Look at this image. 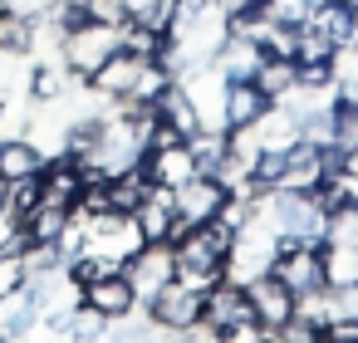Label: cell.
Segmentation results:
<instances>
[{
	"mask_svg": "<svg viewBox=\"0 0 358 343\" xmlns=\"http://www.w3.org/2000/svg\"><path fill=\"white\" fill-rule=\"evenodd\" d=\"M128 25V20H123ZM123 25H103V20H84V25H74V30H64L59 35V64L74 74V79H89L113 50H123Z\"/></svg>",
	"mask_w": 358,
	"mask_h": 343,
	"instance_id": "6da1fadb",
	"label": "cell"
},
{
	"mask_svg": "<svg viewBox=\"0 0 358 343\" xmlns=\"http://www.w3.org/2000/svg\"><path fill=\"white\" fill-rule=\"evenodd\" d=\"M138 167L148 172L152 187H182L187 177H196V157H192L187 138H172V133H162V128L152 133V143H148V152H143Z\"/></svg>",
	"mask_w": 358,
	"mask_h": 343,
	"instance_id": "7a4b0ae2",
	"label": "cell"
},
{
	"mask_svg": "<svg viewBox=\"0 0 358 343\" xmlns=\"http://www.w3.org/2000/svg\"><path fill=\"white\" fill-rule=\"evenodd\" d=\"M245 319H255V314H250V299H245V284L231 279V275H221V279L201 294V328H206L211 338H226V333L241 328Z\"/></svg>",
	"mask_w": 358,
	"mask_h": 343,
	"instance_id": "3957f363",
	"label": "cell"
},
{
	"mask_svg": "<svg viewBox=\"0 0 358 343\" xmlns=\"http://www.w3.org/2000/svg\"><path fill=\"white\" fill-rule=\"evenodd\" d=\"M143 309H148V319L162 333H192L201 323V294L187 289V284H177V279H167L152 299H143Z\"/></svg>",
	"mask_w": 358,
	"mask_h": 343,
	"instance_id": "277c9868",
	"label": "cell"
},
{
	"mask_svg": "<svg viewBox=\"0 0 358 343\" xmlns=\"http://www.w3.org/2000/svg\"><path fill=\"white\" fill-rule=\"evenodd\" d=\"M226 187H221V177H211V172H196V177H187L182 187H172V211H177V221H187V226H201L206 216H216L221 206H226Z\"/></svg>",
	"mask_w": 358,
	"mask_h": 343,
	"instance_id": "5b68a950",
	"label": "cell"
},
{
	"mask_svg": "<svg viewBox=\"0 0 358 343\" xmlns=\"http://www.w3.org/2000/svg\"><path fill=\"white\" fill-rule=\"evenodd\" d=\"M245 299H250V314L275 333L289 314H294V289L275 275V270H265V275H255V279H245Z\"/></svg>",
	"mask_w": 358,
	"mask_h": 343,
	"instance_id": "8992f818",
	"label": "cell"
},
{
	"mask_svg": "<svg viewBox=\"0 0 358 343\" xmlns=\"http://www.w3.org/2000/svg\"><path fill=\"white\" fill-rule=\"evenodd\" d=\"M172 270H177L172 245H143L138 255L123 260V275H128V284L138 289V299H152V294L172 279Z\"/></svg>",
	"mask_w": 358,
	"mask_h": 343,
	"instance_id": "52a82bcc",
	"label": "cell"
},
{
	"mask_svg": "<svg viewBox=\"0 0 358 343\" xmlns=\"http://www.w3.org/2000/svg\"><path fill=\"white\" fill-rule=\"evenodd\" d=\"M143 64H148V54H133V50H113L84 84L99 94V98H128V89L138 84V74H143Z\"/></svg>",
	"mask_w": 358,
	"mask_h": 343,
	"instance_id": "ba28073f",
	"label": "cell"
},
{
	"mask_svg": "<svg viewBox=\"0 0 358 343\" xmlns=\"http://www.w3.org/2000/svg\"><path fill=\"white\" fill-rule=\"evenodd\" d=\"M84 304H94L108 323H113V319H123V314H138V309H143V299H138V289L128 284V275H123V270L89 279V284H84Z\"/></svg>",
	"mask_w": 358,
	"mask_h": 343,
	"instance_id": "9c48e42d",
	"label": "cell"
},
{
	"mask_svg": "<svg viewBox=\"0 0 358 343\" xmlns=\"http://www.w3.org/2000/svg\"><path fill=\"white\" fill-rule=\"evenodd\" d=\"M309 25H314V30H324L338 50L358 45V6H353V0H314Z\"/></svg>",
	"mask_w": 358,
	"mask_h": 343,
	"instance_id": "30bf717a",
	"label": "cell"
},
{
	"mask_svg": "<svg viewBox=\"0 0 358 343\" xmlns=\"http://www.w3.org/2000/svg\"><path fill=\"white\" fill-rule=\"evenodd\" d=\"M157 128L172 133V138H192V133L201 128L196 103H192V94H187L182 79H172V84L162 89V98H157Z\"/></svg>",
	"mask_w": 358,
	"mask_h": 343,
	"instance_id": "8fae6325",
	"label": "cell"
},
{
	"mask_svg": "<svg viewBox=\"0 0 358 343\" xmlns=\"http://www.w3.org/2000/svg\"><path fill=\"white\" fill-rule=\"evenodd\" d=\"M45 147L35 138H0V182H20L45 172Z\"/></svg>",
	"mask_w": 358,
	"mask_h": 343,
	"instance_id": "7c38bea8",
	"label": "cell"
},
{
	"mask_svg": "<svg viewBox=\"0 0 358 343\" xmlns=\"http://www.w3.org/2000/svg\"><path fill=\"white\" fill-rule=\"evenodd\" d=\"M30 328H40V304L35 294L20 284L10 294H0V338H25Z\"/></svg>",
	"mask_w": 358,
	"mask_h": 343,
	"instance_id": "4fadbf2b",
	"label": "cell"
},
{
	"mask_svg": "<svg viewBox=\"0 0 358 343\" xmlns=\"http://www.w3.org/2000/svg\"><path fill=\"white\" fill-rule=\"evenodd\" d=\"M275 98L260 94L255 79H241V84H226V128H250Z\"/></svg>",
	"mask_w": 358,
	"mask_h": 343,
	"instance_id": "5bb4252c",
	"label": "cell"
},
{
	"mask_svg": "<svg viewBox=\"0 0 358 343\" xmlns=\"http://www.w3.org/2000/svg\"><path fill=\"white\" fill-rule=\"evenodd\" d=\"M329 59H338V45L304 20L299 25V40H294V64H329Z\"/></svg>",
	"mask_w": 358,
	"mask_h": 343,
	"instance_id": "9a60e30c",
	"label": "cell"
},
{
	"mask_svg": "<svg viewBox=\"0 0 358 343\" xmlns=\"http://www.w3.org/2000/svg\"><path fill=\"white\" fill-rule=\"evenodd\" d=\"M69 79H74V74H69L64 64H30V103H50V98H59Z\"/></svg>",
	"mask_w": 358,
	"mask_h": 343,
	"instance_id": "2e32d148",
	"label": "cell"
},
{
	"mask_svg": "<svg viewBox=\"0 0 358 343\" xmlns=\"http://www.w3.org/2000/svg\"><path fill=\"white\" fill-rule=\"evenodd\" d=\"M255 84H260V94L280 98L285 89H294V59H275V54H265L260 69H255Z\"/></svg>",
	"mask_w": 358,
	"mask_h": 343,
	"instance_id": "e0dca14e",
	"label": "cell"
},
{
	"mask_svg": "<svg viewBox=\"0 0 358 343\" xmlns=\"http://www.w3.org/2000/svg\"><path fill=\"white\" fill-rule=\"evenodd\" d=\"M353 279H358V250L324 245V284L338 289V284H353Z\"/></svg>",
	"mask_w": 358,
	"mask_h": 343,
	"instance_id": "ac0fdd59",
	"label": "cell"
},
{
	"mask_svg": "<svg viewBox=\"0 0 358 343\" xmlns=\"http://www.w3.org/2000/svg\"><path fill=\"white\" fill-rule=\"evenodd\" d=\"M275 338H285V343H314V338H324V328H319L314 319H304V314H289V319L275 328Z\"/></svg>",
	"mask_w": 358,
	"mask_h": 343,
	"instance_id": "d6986e66",
	"label": "cell"
},
{
	"mask_svg": "<svg viewBox=\"0 0 358 343\" xmlns=\"http://www.w3.org/2000/svg\"><path fill=\"white\" fill-rule=\"evenodd\" d=\"M89 20H103V25H123V0H89Z\"/></svg>",
	"mask_w": 358,
	"mask_h": 343,
	"instance_id": "ffe728a7",
	"label": "cell"
},
{
	"mask_svg": "<svg viewBox=\"0 0 358 343\" xmlns=\"http://www.w3.org/2000/svg\"><path fill=\"white\" fill-rule=\"evenodd\" d=\"M152 6H157V0H123V15H128V20H143Z\"/></svg>",
	"mask_w": 358,
	"mask_h": 343,
	"instance_id": "44dd1931",
	"label": "cell"
},
{
	"mask_svg": "<svg viewBox=\"0 0 358 343\" xmlns=\"http://www.w3.org/2000/svg\"><path fill=\"white\" fill-rule=\"evenodd\" d=\"M343 172H353V177H358V147H353V152L343 157Z\"/></svg>",
	"mask_w": 358,
	"mask_h": 343,
	"instance_id": "7402d4cb",
	"label": "cell"
}]
</instances>
